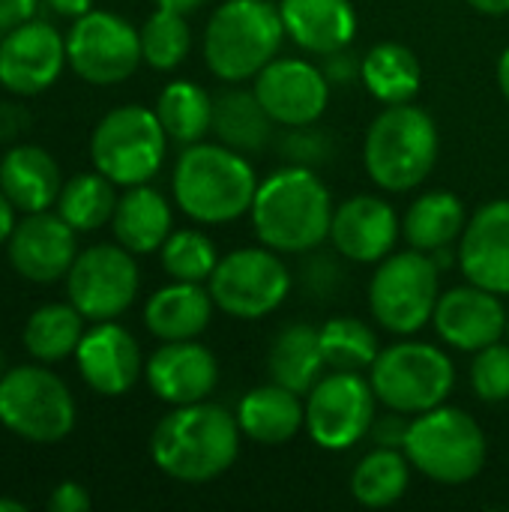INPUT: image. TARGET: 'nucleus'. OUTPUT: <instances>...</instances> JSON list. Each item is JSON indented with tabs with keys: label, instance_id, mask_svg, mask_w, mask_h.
Masks as SVG:
<instances>
[{
	"label": "nucleus",
	"instance_id": "obj_1",
	"mask_svg": "<svg viewBox=\"0 0 509 512\" xmlns=\"http://www.w3.org/2000/svg\"><path fill=\"white\" fill-rule=\"evenodd\" d=\"M240 438L237 414L228 408L207 399L174 405L150 435V459L177 483H210L237 462Z\"/></svg>",
	"mask_w": 509,
	"mask_h": 512
},
{
	"label": "nucleus",
	"instance_id": "obj_2",
	"mask_svg": "<svg viewBox=\"0 0 509 512\" xmlns=\"http://www.w3.org/2000/svg\"><path fill=\"white\" fill-rule=\"evenodd\" d=\"M333 195L309 165H285L258 183L252 228L279 255H306L330 237Z\"/></svg>",
	"mask_w": 509,
	"mask_h": 512
},
{
	"label": "nucleus",
	"instance_id": "obj_3",
	"mask_svg": "<svg viewBox=\"0 0 509 512\" xmlns=\"http://www.w3.org/2000/svg\"><path fill=\"white\" fill-rule=\"evenodd\" d=\"M258 177L246 153L225 144H186L171 174L177 207L198 225H231L252 210Z\"/></svg>",
	"mask_w": 509,
	"mask_h": 512
},
{
	"label": "nucleus",
	"instance_id": "obj_4",
	"mask_svg": "<svg viewBox=\"0 0 509 512\" xmlns=\"http://www.w3.org/2000/svg\"><path fill=\"white\" fill-rule=\"evenodd\" d=\"M438 147V126L426 108L414 102L387 105L366 132L363 165L378 189L402 195L426 183L438 165Z\"/></svg>",
	"mask_w": 509,
	"mask_h": 512
},
{
	"label": "nucleus",
	"instance_id": "obj_5",
	"mask_svg": "<svg viewBox=\"0 0 509 512\" xmlns=\"http://www.w3.org/2000/svg\"><path fill=\"white\" fill-rule=\"evenodd\" d=\"M285 39L288 33L279 3L225 0L207 21L204 60L219 81L243 84L279 57Z\"/></svg>",
	"mask_w": 509,
	"mask_h": 512
},
{
	"label": "nucleus",
	"instance_id": "obj_6",
	"mask_svg": "<svg viewBox=\"0 0 509 512\" xmlns=\"http://www.w3.org/2000/svg\"><path fill=\"white\" fill-rule=\"evenodd\" d=\"M402 450L414 471L441 486L477 480L489 456L483 426L468 411L450 408L447 402L411 417Z\"/></svg>",
	"mask_w": 509,
	"mask_h": 512
},
{
	"label": "nucleus",
	"instance_id": "obj_7",
	"mask_svg": "<svg viewBox=\"0 0 509 512\" xmlns=\"http://www.w3.org/2000/svg\"><path fill=\"white\" fill-rule=\"evenodd\" d=\"M369 384L387 411L417 417L450 399L456 366L444 348L405 339L381 348L369 369Z\"/></svg>",
	"mask_w": 509,
	"mask_h": 512
},
{
	"label": "nucleus",
	"instance_id": "obj_8",
	"mask_svg": "<svg viewBox=\"0 0 509 512\" xmlns=\"http://www.w3.org/2000/svg\"><path fill=\"white\" fill-rule=\"evenodd\" d=\"M441 297V267L429 252L405 249L378 261L369 282V312L393 336L420 333Z\"/></svg>",
	"mask_w": 509,
	"mask_h": 512
},
{
	"label": "nucleus",
	"instance_id": "obj_9",
	"mask_svg": "<svg viewBox=\"0 0 509 512\" xmlns=\"http://www.w3.org/2000/svg\"><path fill=\"white\" fill-rule=\"evenodd\" d=\"M168 135L156 111L144 105H120L108 111L90 138V159L117 186H141L156 177L165 162Z\"/></svg>",
	"mask_w": 509,
	"mask_h": 512
},
{
	"label": "nucleus",
	"instance_id": "obj_10",
	"mask_svg": "<svg viewBox=\"0 0 509 512\" xmlns=\"http://www.w3.org/2000/svg\"><path fill=\"white\" fill-rule=\"evenodd\" d=\"M207 288L219 312L237 321H258L288 300L291 270L279 252L267 246H243L219 258Z\"/></svg>",
	"mask_w": 509,
	"mask_h": 512
},
{
	"label": "nucleus",
	"instance_id": "obj_11",
	"mask_svg": "<svg viewBox=\"0 0 509 512\" xmlns=\"http://www.w3.org/2000/svg\"><path fill=\"white\" fill-rule=\"evenodd\" d=\"M0 423L24 441L57 444L75 426V399L54 372L18 366L0 378Z\"/></svg>",
	"mask_w": 509,
	"mask_h": 512
},
{
	"label": "nucleus",
	"instance_id": "obj_12",
	"mask_svg": "<svg viewBox=\"0 0 509 512\" xmlns=\"http://www.w3.org/2000/svg\"><path fill=\"white\" fill-rule=\"evenodd\" d=\"M306 432L315 447L342 453L369 438L381 405L363 372H330L306 393Z\"/></svg>",
	"mask_w": 509,
	"mask_h": 512
},
{
	"label": "nucleus",
	"instance_id": "obj_13",
	"mask_svg": "<svg viewBox=\"0 0 509 512\" xmlns=\"http://www.w3.org/2000/svg\"><path fill=\"white\" fill-rule=\"evenodd\" d=\"M141 60L138 30L114 12L90 9L87 15L75 18L72 30L66 33V63L87 84H120L138 69Z\"/></svg>",
	"mask_w": 509,
	"mask_h": 512
},
{
	"label": "nucleus",
	"instance_id": "obj_14",
	"mask_svg": "<svg viewBox=\"0 0 509 512\" xmlns=\"http://www.w3.org/2000/svg\"><path fill=\"white\" fill-rule=\"evenodd\" d=\"M138 264L129 249L120 243H99L72 261L66 273L69 303L87 321H114L138 297Z\"/></svg>",
	"mask_w": 509,
	"mask_h": 512
},
{
	"label": "nucleus",
	"instance_id": "obj_15",
	"mask_svg": "<svg viewBox=\"0 0 509 512\" xmlns=\"http://www.w3.org/2000/svg\"><path fill=\"white\" fill-rule=\"evenodd\" d=\"M252 81L270 120L285 129L315 126L330 105V81L324 69L303 57H276Z\"/></svg>",
	"mask_w": 509,
	"mask_h": 512
},
{
	"label": "nucleus",
	"instance_id": "obj_16",
	"mask_svg": "<svg viewBox=\"0 0 509 512\" xmlns=\"http://www.w3.org/2000/svg\"><path fill=\"white\" fill-rule=\"evenodd\" d=\"M66 63V39L54 24L30 18L0 39V84L18 96L48 90Z\"/></svg>",
	"mask_w": 509,
	"mask_h": 512
},
{
	"label": "nucleus",
	"instance_id": "obj_17",
	"mask_svg": "<svg viewBox=\"0 0 509 512\" xmlns=\"http://www.w3.org/2000/svg\"><path fill=\"white\" fill-rule=\"evenodd\" d=\"M432 324L444 345L474 354L507 336L509 315L501 294L468 282L438 297Z\"/></svg>",
	"mask_w": 509,
	"mask_h": 512
},
{
	"label": "nucleus",
	"instance_id": "obj_18",
	"mask_svg": "<svg viewBox=\"0 0 509 512\" xmlns=\"http://www.w3.org/2000/svg\"><path fill=\"white\" fill-rule=\"evenodd\" d=\"M9 264L27 282H57L69 273L72 261L78 258L75 228L60 213H27V219L15 222L9 240Z\"/></svg>",
	"mask_w": 509,
	"mask_h": 512
},
{
	"label": "nucleus",
	"instance_id": "obj_19",
	"mask_svg": "<svg viewBox=\"0 0 509 512\" xmlns=\"http://www.w3.org/2000/svg\"><path fill=\"white\" fill-rule=\"evenodd\" d=\"M459 270L465 282L509 297V198L483 204L459 237Z\"/></svg>",
	"mask_w": 509,
	"mask_h": 512
},
{
	"label": "nucleus",
	"instance_id": "obj_20",
	"mask_svg": "<svg viewBox=\"0 0 509 512\" xmlns=\"http://www.w3.org/2000/svg\"><path fill=\"white\" fill-rule=\"evenodd\" d=\"M399 237L402 222L381 195H354L342 201L333 213L330 240L336 252L354 264L384 261Z\"/></svg>",
	"mask_w": 509,
	"mask_h": 512
},
{
	"label": "nucleus",
	"instance_id": "obj_21",
	"mask_svg": "<svg viewBox=\"0 0 509 512\" xmlns=\"http://www.w3.org/2000/svg\"><path fill=\"white\" fill-rule=\"evenodd\" d=\"M75 360L84 384L99 396L129 393L144 372L135 336L114 321H96V327L81 336Z\"/></svg>",
	"mask_w": 509,
	"mask_h": 512
},
{
	"label": "nucleus",
	"instance_id": "obj_22",
	"mask_svg": "<svg viewBox=\"0 0 509 512\" xmlns=\"http://www.w3.org/2000/svg\"><path fill=\"white\" fill-rule=\"evenodd\" d=\"M144 375L156 399L168 405H192L213 396L219 384V360L195 339L165 342L150 354Z\"/></svg>",
	"mask_w": 509,
	"mask_h": 512
},
{
	"label": "nucleus",
	"instance_id": "obj_23",
	"mask_svg": "<svg viewBox=\"0 0 509 512\" xmlns=\"http://www.w3.org/2000/svg\"><path fill=\"white\" fill-rule=\"evenodd\" d=\"M288 39L318 57L351 48L360 18L351 0H279Z\"/></svg>",
	"mask_w": 509,
	"mask_h": 512
},
{
	"label": "nucleus",
	"instance_id": "obj_24",
	"mask_svg": "<svg viewBox=\"0 0 509 512\" xmlns=\"http://www.w3.org/2000/svg\"><path fill=\"white\" fill-rule=\"evenodd\" d=\"M237 423L243 438L261 447H282L306 429V402L300 393L270 381L252 387L237 405Z\"/></svg>",
	"mask_w": 509,
	"mask_h": 512
},
{
	"label": "nucleus",
	"instance_id": "obj_25",
	"mask_svg": "<svg viewBox=\"0 0 509 512\" xmlns=\"http://www.w3.org/2000/svg\"><path fill=\"white\" fill-rule=\"evenodd\" d=\"M213 297L201 282H171L159 288L144 306L147 330L162 342L198 339L213 321Z\"/></svg>",
	"mask_w": 509,
	"mask_h": 512
},
{
	"label": "nucleus",
	"instance_id": "obj_26",
	"mask_svg": "<svg viewBox=\"0 0 509 512\" xmlns=\"http://www.w3.org/2000/svg\"><path fill=\"white\" fill-rule=\"evenodd\" d=\"M0 189L15 204V210L39 213L57 204L63 177L48 150L18 144L0 159Z\"/></svg>",
	"mask_w": 509,
	"mask_h": 512
},
{
	"label": "nucleus",
	"instance_id": "obj_27",
	"mask_svg": "<svg viewBox=\"0 0 509 512\" xmlns=\"http://www.w3.org/2000/svg\"><path fill=\"white\" fill-rule=\"evenodd\" d=\"M111 228L123 249H129L132 255H150L159 252L162 243L171 237L174 213L162 192L141 183V186H129V192L117 201Z\"/></svg>",
	"mask_w": 509,
	"mask_h": 512
},
{
	"label": "nucleus",
	"instance_id": "obj_28",
	"mask_svg": "<svg viewBox=\"0 0 509 512\" xmlns=\"http://www.w3.org/2000/svg\"><path fill=\"white\" fill-rule=\"evenodd\" d=\"M267 369H270V381L306 396L324 378L327 369L318 327L306 321L282 327L267 351Z\"/></svg>",
	"mask_w": 509,
	"mask_h": 512
},
{
	"label": "nucleus",
	"instance_id": "obj_29",
	"mask_svg": "<svg viewBox=\"0 0 509 512\" xmlns=\"http://www.w3.org/2000/svg\"><path fill=\"white\" fill-rule=\"evenodd\" d=\"M360 81L372 99L384 105L414 102L423 84V66L417 54L402 42H378L363 54Z\"/></svg>",
	"mask_w": 509,
	"mask_h": 512
},
{
	"label": "nucleus",
	"instance_id": "obj_30",
	"mask_svg": "<svg viewBox=\"0 0 509 512\" xmlns=\"http://www.w3.org/2000/svg\"><path fill=\"white\" fill-rule=\"evenodd\" d=\"M468 225L465 204L456 192L435 189L420 195L405 219H402V237L411 249L435 255L438 249H450Z\"/></svg>",
	"mask_w": 509,
	"mask_h": 512
},
{
	"label": "nucleus",
	"instance_id": "obj_31",
	"mask_svg": "<svg viewBox=\"0 0 509 512\" xmlns=\"http://www.w3.org/2000/svg\"><path fill=\"white\" fill-rule=\"evenodd\" d=\"M273 120L255 90H225L213 99V129L219 144L237 153H261L273 135Z\"/></svg>",
	"mask_w": 509,
	"mask_h": 512
},
{
	"label": "nucleus",
	"instance_id": "obj_32",
	"mask_svg": "<svg viewBox=\"0 0 509 512\" xmlns=\"http://www.w3.org/2000/svg\"><path fill=\"white\" fill-rule=\"evenodd\" d=\"M411 462L405 450L393 447H375L366 453L354 474H351V495L360 507L369 510H387L405 498L411 489Z\"/></svg>",
	"mask_w": 509,
	"mask_h": 512
},
{
	"label": "nucleus",
	"instance_id": "obj_33",
	"mask_svg": "<svg viewBox=\"0 0 509 512\" xmlns=\"http://www.w3.org/2000/svg\"><path fill=\"white\" fill-rule=\"evenodd\" d=\"M156 117L177 144H198L213 129V96L195 81H171L156 99Z\"/></svg>",
	"mask_w": 509,
	"mask_h": 512
},
{
	"label": "nucleus",
	"instance_id": "obj_34",
	"mask_svg": "<svg viewBox=\"0 0 509 512\" xmlns=\"http://www.w3.org/2000/svg\"><path fill=\"white\" fill-rule=\"evenodd\" d=\"M318 339L330 372H369L381 354L375 330L354 315H336L324 321L318 327Z\"/></svg>",
	"mask_w": 509,
	"mask_h": 512
},
{
	"label": "nucleus",
	"instance_id": "obj_35",
	"mask_svg": "<svg viewBox=\"0 0 509 512\" xmlns=\"http://www.w3.org/2000/svg\"><path fill=\"white\" fill-rule=\"evenodd\" d=\"M81 336H84V315L72 303L39 306L24 324V345L42 363H57L75 354Z\"/></svg>",
	"mask_w": 509,
	"mask_h": 512
},
{
	"label": "nucleus",
	"instance_id": "obj_36",
	"mask_svg": "<svg viewBox=\"0 0 509 512\" xmlns=\"http://www.w3.org/2000/svg\"><path fill=\"white\" fill-rule=\"evenodd\" d=\"M117 183H111L102 171L75 174L63 183L57 195V213L75 228V231H96L105 222H111L117 210Z\"/></svg>",
	"mask_w": 509,
	"mask_h": 512
},
{
	"label": "nucleus",
	"instance_id": "obj_37",
	"mask_svg": "<svg viewBox=\"0 0 509 512\" xmlns=\"http://www.w3.org/2000/svg\"><path fill=\"white\" fill-rule=\"evenodd\" d=\"M141 36V57L147 66L159 69V72H171L177 69L189 51H192V30L183 12H171V9H156L144 27L138 30Z\"/></svg>",
	"mask_w": 509,
	"mask_h": 512
},
{
	"label": "nucleus",
	"instance_id": "obj_38",
	"mask_svg": "<svg viewBox=\"0 0 509 512\" xmlns=\"http://www.w3.org/2000/svg\"><path fill=\"white\" fill-rule=\"evenodd\" d=\"M159 258L165 273L177 282H207L219 264L216 243L195 228L171 231V237L159 249Z\"/></svg>",
	"mask_w": 509,
	"mask_h": 512
},
{
	"label": "nucleus",
	"instance_id": "obj_39",
	"mask_svg": "<svg viewBox=\"0 0 509 512\" xmlns=\"http://www.w3.org/2000/svg\"><path fill=\"white\" fill-rule=\"evenodd\" d=\"M471 390L480 402H489V405L509 399V345L504 339L474 351Z\"/></svg>",
	"mask_w": 509,
	"mask_h": 512
},
{
	"label": "nucleus",
	"instance_id": "obj_40",
	"mask_svg": "<svg viewBox=\"0 0 509 512\" xmlns=\"http://www.w3.org/2000/svg\"><path fill=\"white\" fill-rule=\"evenodd\" d=\"M327 153L324 147V138L321 135H312L309 126H300V129H291V135L285 138V156L294 159V165H312V162H321Z\"/></svg>",
	"mask_w": 509,
	"mask_h": 512
},
{
	"label": "nucleus",
	"instance_id": "obj_41",
	"mask_svg": "<svg viewBox=\"0 0 509 512\" xmlns=\"http://www.w3.org/2000/svg\"><path fill=\"white\" fill-rule=\"evenodd\" d=\"M408 426H411V417H408V414L387 411L384 417H375V423H372V429H369V438L375 441V447H393V450H402V447H405Z\"/></svg>",
	"mask_w": 509,
	"mask_h": 512
},
{
	"label": "nucleus",
	"instance_id": "obj_42",
	"mask_svg": "<svg viewBox=\"0 0 509 512\" xmlns=\"http://www.w3.org/2000/svg\"><path fill=\"white\" fill-rule=\"evenodd\" d=\"M48 510L51 512L90 510V495H87V489H84L81 483L66 480V483H60V486L51 492V498H48Z\"/></svg>",
	"mask_w": 509,
	"mask_h": 512
},
{
	"label": "nucleus",
	"instance_id": "obj_43",
	"mask_svg": "<svg viewBox=\"0 0 509 512\" xmlns=\"http://www.w3.org/2000/svg\"><path fill=\"white\" fill-rule=\"evenodd\" d=\"M360 63H363V57L357 60V54H351L348 48H342L336 54H327L324 75H327L330 84H351L354 78H360Z\"/></svg>",
	"mask_w": 509,
	"mask_h": 512
},
{
	"label": "nucleus",
	"instance_id": "obj_44",
	"mask_svg": "<svg viewBox=\"0 0 509 512\" xmlns=\"http://www.w3.org/2000/svg\"><path fill=\"white\" fill-rule=\"evenodd\" d=\"M39 0H0V39L15 27L27 24L36 12Z\"/></svg>",
	"mask_w": 509,
	"mask_h": 512
},
{
	"label": "nucleus",
	"instance_id": "obj_45",
	"mask_svg": "<svg viewBox=\"0 0 509 512\" xmlns=\"http://www.w3.org/2000/svg\"><path fill=\"white\" fill-rule=\"evenodd\" d=\"M27 126V114L9 102H0V138H12Z\"/></svg>",
	"mask_w": 509,
	"mask_h": 512
},
{
	"label": "nucleus",
	"instance_id": "obj_46",
	"mask_svg": "<svg viewBox=\"0 0 509 512\" xmlns=\"http://www.w3.org/2000/svg\"><path fill=\"white\" fill-rule=\"evenodd\" d=\"M57 15H66V18H81L93 9V0H45Z\"/></svg>",
	"mask_w": 509,
	"mask_h": 512
},
{
	"label": "nucleus",
	"instance_id": "obj_47",
	"mask_svg": "<svg viewBox=\"0 0 509 512\" xmlns=\"http://www.w3.org/2000/svg\"><path fill=\"white\" fill-rule=\"evenodd\" d=\"M12 228H15V204H12V201L3 195V189H0V243L9 240Z\"/></svg>",
	"mask_w": 509,
	"mask_h": 512
},
{
	"label": "nucleus",
	"instance_id": "obj_48",
	"mask_svg": "<svg viewBox=\"0 0 509 512\" xmlns=\"http://www.w3.org/2000/svg\"><path fill=\"white\" fill-rule=\"evenodd\" d=\"M468 6L477 9L480 15H492V18L509 15V0H468Z\"/></svg>",
	"mask_w": 509,
	"mask_h": 512
},
{
	"label": "nucleus",
	"instance_id": "obj_49",
	"mask_svg": "<svg viewBox=\"0 0 509 512\" xmlns=\"http://www.w3.org/2000/svg\"><path fill=\"white\" fill-rule=\"evenodd\" d=\"M153 3H156V9H171V12L189 15V12H195L204 0H153Z\"/></svg>",
	"mask_w": 509,
	"mask_h": 512
},
{
	"label": "nucleus",
	"instance_id": "obj_50",
	"mask_svg": "<svg viewBox=\"0 0 509 512\" xmlns=\"http://www.w3.org/2000/svg\"><path fill=\"white\" fill-rule=\"evenodd\" d=\"M495 75H498V87H501L504 99L509 102V45L504 48V54L498 57V69H495Z\"/></svg>",
	"mask_w": 509,
	"mask_h": 512
},
{
	"label": "nucleus",
	"instance_id": "obj_51",
	"mask_svg": "<svg viewBox=\"0 0 509 512\" xmlns=\"http://www.w3.org/2000/svg\"><path fill=\"white\" fill-rule=\"evenodd\" d=\"M27 504L15 501V498H0V512H24Z\"/></svg>",
	"mask_w": 509,
	"mask_h": 512
},
{
	"label": "nucleus",
	"instance_id": "obj_52",
	"mask_svg": "<svg viewBox=\"0 0 509 512\" xmlns=\"http://www.w3.org/2000/svg\"><path fill=\"white\" fill-rule=\"evenodd\" d=\"M0 378H3V354H0Z\"/></svg>",
	"mask_w": 509,
	"mask_h": 512
},
{
	"label": "nucleus",
	"instance_id": "obj_53",
	"mask_svg": "<svg viewBox=\"0 0 509 512\" xmlns=\"http://www.w3.org/2000/svg\"><path fill=\"white\" fill-rule=\"evenodd\" d=\"M507 333H509V330H507Z\"/></svg>",
	"mask_w": 509,
	"mask_h": 512
}]
</instances>
